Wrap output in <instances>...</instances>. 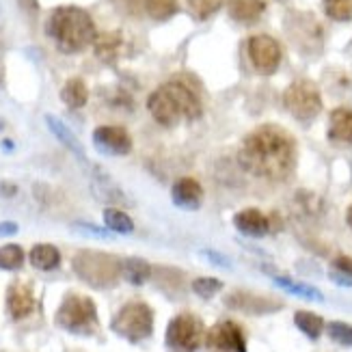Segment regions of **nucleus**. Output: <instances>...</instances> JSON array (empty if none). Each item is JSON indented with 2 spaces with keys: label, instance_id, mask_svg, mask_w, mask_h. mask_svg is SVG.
<instances>
[{
  "label": "nucleus",
  "instance_id": "nucleus-19",
  "mask_svg": "<svg viewBox=\"0 0 352 352\" xmlns=\"http://www.w3.org/2000/svg\"><path fill=\"white\" fill-rule=\"evenodd\" d=\"M45 121H48V126H50L52 134L56 136V139H58L60 143H63L65 147H69L80 160H87V158H85V149H82V145L78 143V139H76L74 132L63 124V121H58V119L52 117V115H45Z\"/></svg>",
  "mask_w": 352,
  "mask_h": 352
},
{
  "label": "nucleus",
  "instance_id": "nucleus-16",
  "mask_svg": "<svg viewBox=\"0 0 352 352\" xmlns=\"http://www.w3.org/2000/svg\"><path fill=\"white\" fill-rule=\"evenodd\" d=\"M164 89L175 98L184 119H197L199 115H201V102H199L197 94L188 85H184L179 80H171V82L164 85Z\"/></svg>",
  "mask_w": 352,
  "mask_h": 352
},
{
  "label": "nucleus",
  "instance_id": "nucleus-33",
  "mask_svg": "<svg viewBox=\"0 0 352 352\" xmlns=\"http://www.w3.org/2000/svg\"><path fill=\"white\" fill-rule=\"evenodd\" d=\"M329 335H331V340H335L338 344L352 346V327L346 324V322H331L329 324Z\"/></svg>",
  "mask_w": 352,
  "mask_h": 352
},
{
  "label": "nucleus",
  "instance_id": "nucleus-6",
  "mask_svg": "<svg viewBox=\"0 0 352 352\" xmlns=\"http://www.w3.org/2000/svg\"><path fill=\"white\" fill-rule=\"evenodd\" d=\"M283 104L296 119H314L322 111V96L311 80H296L285 89Z\"/></svg>",
  "mask_w": 352,
  "mask_h": 352
},
{
  "label": "nucleus",
  "instance_id": "nucleus-32",
  "mask_svg": "<svg viewBox=\"0 0 352 352\" xmlns=\"http://www.w3.org/2000/svg\"><path fill=\"white\" fill-rule=\"evenodd\" d=\"M186 3L199 18H210L212 13H217L221 9L223 0H186Z\"/></svg>",
  "mask_w": 352,
  "mask_h": 352
},
{
  "label": "nucleus",
  "instance_id": "nucleus-1",
  "mask_svg": "<svg viewBox=\"0 0 352 352\" xmlns=\"http://www.w3.org/2000/svg\"><path fill=\"white\" fill-rule=\"evenodd\" d=\"M240 164L264 179H283L292 173L296 162V143L279 126H259L240 145Z\"/></svg>",
  "mask_w": 352,
  "mask_h": 352
},
{
  "label": "nucleus",
  "instance_id": "nucleus-5",
  "mask_svg": "<svg viewBox=\"0 0 352 352\" xmlns=\"http://www.w3.org/2000/svg\"><path fill=\"white\" fill-rule=\"evenodd\" d=\"M113 331L128 342H143L154 331V314L145 302H128L113 318Z\"/></svg>",
  "mask_w": 352,
  "mask_h": 352
},
{
  "label": "nucleus",
  "instance_id": "nucleus-21",
  "mask_svg": "<svg viewBox=\"0 0 352 352\" xmlns=\"http://www.w3.org/2000/svg\"><path fill=\"white\" fill-rule=\"evenodd\" d=\"M30 264L39 270H54L60 264V253L52 244H37L30 251Z\"/></svg>",
  "mask_w": 352,
  "mask_h": 352
},
{
  "label": "nucleus",
  "instance_id": "nucleus-24",
  "mask_svg": "<svg viewBox=\"0 0 352 352\" xmlns=\"http://www.w3.org/2000/svg\"><path fill=\"white\" fill-rule=\"evenodd\" d=\"M94 45H96V54L102 60H113V58H117V54L121 50V35L119 33H104V35L96 37Z\"/></svg>",
  "mask_w": 352,
  "mask_h": 352
},
{
  "label": "nucleus",
  "instance_id": "nucleus-11",
  "mask_svg": "<svg viewBox=\"0 0 352 352\" xmlns=\"http://www.w3.org/2000/svg\"><path fill=\"white\" fill-rule=\"evenodd\" d=\"M147 109L151 113V117H154L160 126L164 128H171L175 126L177 121L182 119V111H179V106L175 102V98L169 94V91L164 89V85L160 89H156L154 94L149 96L147 100Z\"/></svg>",
  "mask_w": 352,
  "mask_h": 352
},
{
  "label": "nucleus",
  "instance_id": "nucleus-9",
  "mask_svg": "<svg viewBox=\"0 0 352 352\" xmlns=\"http://www.w3.org/2000/svg\"><path fill=\"white\" fill-rule=\"evenodd\" d=\"M249 58L259 74H272L281 63V45L270 35H255L249 39Z\"/></svg>",
  "mask_w": 352,
  "mask_h": 352
},
{
  "label": "nucleus",
  "instance_id": "nucleus-31",
  "mask_svg": "<svg viewBox=\"0 0 352 352\" xmlns=\"http://www.w3.org/2000/svg\"><path fill=\"white\" fill-rule=\"evenodd\" d=\"M223 287V283L219 279H212V277H201V279H197L192 283V289H195V294L197 296H201V298H212L214 294L219 292V289Z\"/></svg>",
  "mask_w": 352,
  "mask_h": 352
},
{
  "label": "nucleus",
  "instance_id": "nucleus-17",
  "mask_svg": "<svg viewBox=\"0 0 352 352\" xmlns=\"http://www.w3.org/2000/svg\"><path fill=\"white\" fill-rule=\"evenodd\" d=\"M227 11L236 22L251 24L264 15L266 3L264 0H227Z\"/></svg>",
  "mask_w": 352,
  "mask_h": 352
},
{
  "label": "nucleus",
  "instance_id": "nucleus-29",
  "mask_svg": "<svg viewBox=\"0 0 352 352\" xmlns=\"http://www.w3.org/2000/svg\"><path fill=\"white\" fill-rule=\"evenodd\" d=\"M145 9L154 20H169L177 11V0H145Z\"/></svg>",
  "mask_w": 352,
  "mask_h": 352
},
{
  "label": "nucleus",
  "instance_id": "nucleus-12",
  "mask_svg": "<svg viewBox=\"0 0 352 352\" xmlns=\"http://www.w3.org/2000/svg\"><path fill=\"white\" fill-rule=\"evenodd\" d=\"M171 197H173V204L184 210H199L201 208V199H204L201 184L192 177H182L173 184Z\"/></svg>",
  "mask_w": 352,
  "mask_h": 352
},
{
  "label": "nucleus",
  "instance_id": "nucleus-7",
  "mask_svg": "<svg viewBox=\"0 0 352 352\" xmlns=\"http://www.w3.org/2000/svg\"><path fill=\"white\" fill-rule=\"evenodd\" d=\"M206 338L204 322L192 314H179L166 329V344L179 352H195Z\"/></svg>",
  "mask_w": 352,
  "mask_h": 352
},
{
  "label": "nucleus",
  "instance_id": "nucleus-2",
  "mask_svg": "<svg viewBox=\"0 0 352 352\" xmlns=\"http://www.w3.org/2000/svg\"><path fill=\"white\" fill-rule=\"evenodd\" d=\"M48 33L58 50L74 54L96 41V24L80 7H58L48 20Z\"/></svg>",
  "mask_w": 352,
  "mask_h": 352
},
{
  "label": "nucleus",
  "instance_id": "nucleus-36",
  "mask_svg": "<svg viewBox=\"0 0 352 352\" xmlns=\"http://www.w3.org/2000/svg\"><path fill=\"white\" fill-rule=\"evenodd\" d=\"M346 221H348V225L352 227V206L348 208V212H346Z\"/></svg>",
  "mask_w": 352,
  "mask_h": 352
},
{
  "label": "nucleus",
  "instance_id": "nucleus-14",
  "mask_svg": "<svg viewBox=\"0 0 352 352\" xmlns=\"http://www.w3.org/2000/svg\"><path fill=\"white\" fill-rule=\"evenodd\" d=\"M7 309L13 320H22V318L30 316V311L35 309L33 289L24 283H13L7 292Z\"/></svg>",
  "mask_w": 352,
  "mask_h": 352
},
{
  "label": "nucleus",
  "instance_id": "nucleus-30",
  "mask_svg": "<svg viewBox=\"0 0 352 352\" xmlns=\"http://www.w3.org/2000/svg\"><path fill=\"white\" fill-rule=\"evenodd\" d=\"M274 283L281 285L287 292H292L296 296H302V298H311V300H322L324 296L318 292L316 287L311 285H302V283H296V281H289V279H283V277H274Z\"/></svg>",
  "mask_w": 352,
  "mask_h": 352
},
{
  "label": "nucleus",
  "instance_id": "nucleus-3",
  "mask_svg": "<svg viewBox=\"0 0 352 352\" xmlns=\"http://www.w3.org/2000/svg\"><path fill=\"white\" fill-rule=\"evenodd\" d=\"M76 274L94 287H111L121 277V262L115 255L102 251H80L72 259Z\"/></svg>",
  "mask_w": 352,
  "mask_h": 352
},
{
  "label": "nucleus",
  "instance_id": "nucleus-13",
  "mask_svg": "<svg viewBox=\"0 0 352 352\" xmlns=\"http://www.w3.org/2000/svg\"><path fill=\"white\" fill-rule=\"evenodd\" d=\"M225 302L229 307L240 309L244 314H268L281 307L279 302H274L266 296H259V294H251V292H234L227 296Z\"/></svg>",
  "mask_w": 352,
  "mask_h": 352
},
{
  "label": "nucleus",
  "instance_id": "nucleus-18",
  "mask_svg": "<svg viewBox=\"0 0 352 352\" xmlns=\"http://www.w3.org/2000/svg\"><path fill=\"white\" fill-rule=\"evenodd\" d=\"M329 136L333 141L352 145V111L350 109H338V111L331 113Z\"/></svg>",
  "mask_w": 352,
  "mask_h": 352
},
{
  "label": "nucleus",
  "instance_id": "nucleus-28",
  "mask_svg": "<svg viewBox=\"0 0 352 352\" xmlns=\"http://www.w3.org/2000/svg\"><path fill=\"white\" fill-rule=\"evenodd\" d=\"M24 264V251L18 244H7L0 247V268L3 270H18Z\"/></svg>",
  "mask_w": 352,
  "mask_h": 352
},
{
  "label": "nucleus",
  "instance_id": "nucleus-10",
  "mask_svg": "<svg viewBox=\"0 0 352 352\" xmlns=\"http://www.w3.org/2000/svg\"><path fill=\"white\" fill-rule=\"evenodd\" d=\"M94 145L109 156H126L132 151V139L121 126H100L94 132Z\"/></svg>",
  "mask_w": 352,
  "mask_h": 352
},
{
  "label": "nucleus",
  "instance_id": "nucleus-8",
  "mask_svg": "<svg viewBox=\"0 0 352 352\" xmlns=\"http://www.w3.org/2000/svg\"><path fill=\"white\" fill-rule=\"evenodd\" d=\"M208 352H247V342L240 327L232 320H223V322L214 324L208 331L206 338Z\"/></svg>",
  "mask_w": 352,
  "mask_h": 352
},
{
  "label": "nucleus",
  "instance_id": "nucleus-25",
  "mask_svg": "<svg viewBox=\"0 0 352 352\" xmlns=\"http://www.w3.org/2000/svg\"><path fill=\"white\" fill-rule=\"evenodd\" d=\"M104 223H106V227L111 229V232H117V234H130L134 229L132 219L128 217L126 212H121L117 208H106L104 210Z\"/></svg>",
  "mask_w": 352,
  "mask_h": 352
},
{
  "label": "nucleus",
  "instance_id": "nucleus-26",
  "mask_svg": "<svg viewBox=\"0 0 352 352\" xmlns=\"http://www.w3.org/2000/svg\"><path fill=\"white\" fill-rule=\"evenodd\" d=\"M331 279L340 285H352V257L340 255L333 259L331 264Z\"/></svg>",
  "mask_w": 352,
  "mask_h": 352
},
{
  "label": "nucleus",
  "instance_id": "nucleus-22",
  "mask_svg": "<svg viewBox=\"0 0 352 352\" xmlns=\"http://www.w3.org/2000/svg\"><path fill=\"white\" fill-rule=\"evenodd\" d=\"M121 274H124L126 281H130L132 285H143L149 279L151 268L141 257H128L121 262Z\"/></svg>",
  "mask_w": 352,
  "mask_h": 352
},
{
  "label": "nucleus",
  "instance_id": "nucleus-27",
  "mask_svg": "<svg viewBox=\"0 0 352 352\" xmlns=\"http://www.w3.org/2000/svg\"><path fill=\"white\" fill-rule=\"evenodd\" d=\"M324 13L335 22H350L352 0H324Z\"/></svg>",
  "mask_w": 352,
  "mask_h": 352
},
{
  "label": "nucleus",
  "instance_id": "nucleus-35",
  "mask_svg": "<svg viewBox=\"0 0 352 352\" xmlns=\"http://www.w3.org/2000/svg\"><path fill=\"white\" fill-rule=\"evenodd\" d=\"M204 255H206V257H210V259H212V262H214V264H221V266H229V262H227V259H225L223 255H217V253H214V251H204Z\"/></svg>",
  "mask_w": 352,
  "mask_h": 352
},
{
  "label": "nucleus",
  "instance_id": "nucleus-23",
  "mask_svg": "<svg viewBox=\"0 0 352 352\" xmlns=\"http://www.w3.org/2000/svg\"><path fill=\"white\" fill-rule=\"evenodd\" d=\"M294 322L309 340H318L324 331V320L316 314H311V311H296Z\"/></svg>",
  "mask_w": 352,
  "mask_h": 352
},
{
  "label": "nucleus",
  "instance_id": "nucleus-34",
  "mask_svg": "<svg viewBox=\"0 0 352 352\" xmlns=\"http://www.w3.org/2000/svg\"><path fill=\"white\" fill-rule=\"evenodd\" d=\"M15 232H18V223H13V221H5V223H0V238H5V236H13Z\"/></svg>",
  "mask_w": 352,
  "mask_h": 352
},
{
  "label": "nucleus",
  "instance_id": "nucleus-4",
  "mask_svg": "<svg viewBox=\"0 0 352 352\" xmlns=\"http://www.w3.org/2000/svg\"><path fill=\"white\" fill-rule=\"evenodd\" d=\"M56 324L69 333H94L98 327L96 302L82 294H67L56 311Z\"/></svg>",
  "mask_w": 352,
  "mask_h": 352
},
{
  "label": "nucleus",
  "instance_id": "nucleus-15",
  "mask_svg": "<svg viewBox=\"0 0 352 352\" xmlns=\"http://www.w3.org/2000/svg\"><path fill=\"white\" fill-rule=\"evenodd\" d=\"M234 225L240 234L244 236H251V238H262L270 232V221L266 214H262L255 208L249 210H242L234 217Z\"/></svg>",
  "mask_w": 352,
  "mask_h": 352
},
{
  "label": "nucleus",
  "instance_id": "nucleus-20",
  "mask_svg": "<svg viewBox=\"0 0 352 352\" xmlns=\"http://www.w3.org/2000/svg\"><path fill=\"white\" fill-rule=\"evenodd\" d=\"M60 100H63L69 109H82L89 100V89L82 78H69L65 87L60 89Z\"/></svg>",
  "mask_w": 352,
  "mask_h": 352
}]
</instances>
